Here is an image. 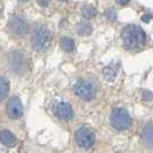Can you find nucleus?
Instances as JSON below:
<instances>
[{
	"mask_svg": "<svg viewBox=\"0 0 153 153\" xmlns=\"http://www.w3.org/2000/svg\"><path fill=\"white\" fill-rule=\"evenodd\" d=\"M142 142L147 149L153 150V124H149L142 131Z\"/></svg>",
	"mask_w": 153,
	"mask_h": 153,
	"instance_id": "obj_10",
	"label": "nucleus"
},
{
	"mask_svg": "<svg viewBox=\"0 0 153 153\" xmlns=\"http://www.w3.org/2000/svg\"><path fill=\"white\" fill-rule=\"evenodd\" d=\"M150 19H151V15H144V16H142V20H143L144 22H149V21H150Z\"/></svg>",
	"mask_w": 153,
	"mask_h": 153,
	"instance_id": "obj_19",
	"label": "nucleus"
},
{
	"mask_svg": "<svg viewBox=\"0 0 153 153\" xmlns=\"http://www.w3.org/2000/svg\"><path fill=\"white\" fill-rule=\"evenodd\" d=\"M122 39L128 48H138L145 43V32L138 25H128L122 30Z\"/></svg>",
	"mask_w": 153,
	"mask_h": 153,
	"instance_id": "obj_1",
	"label": "nucleus"
},
{
	"mask_svg": "<svg viewBox=\"0 0 153 153\" xmlns=\"http://www.w3.org/2000/svg\"><path fill=\"white\" fill-rule=\"evenodd\" d=\"M143 100H145V101H152L153 100V93L150 91H144L143 92Z\"/></svg>",
	"mask_w": 153,
	"mask_h": 153,
	"instance_id": "obj_17",
	"label": "nucleus"
},
{
	"mask_svg": "<svg viewBox=\"0 0 153 153\" xmlns=\"http://www.w3.org/2000/svg\"><path fill=\"white\" fill-rule=\"evenodd\" d=\"M9 93V82L6 77L0 76V101L5 99Z\"/></svg>",
	"mask_w": 153,
	"mask_h": 153,
	"instance_id": "obj_12",
	"label": "nucleus"
},
{
	"mask_svg": "<svg viewBox=\"0 0 153 153\" xmlns=\"http://www.w3.org/2000/svg\"><path fill=\"white\" fill-rule=\"evenodd\" d=\"M39 5H43V6H48V2L46 1V2H44V1H40V2H38Z\"/></svg>",
	"mask_w": 153,
	"mask_h": 153,
	"instance_id": "obj_20",
	"label": "nucleus"
},
{
	"mask_svg": "<svg viewBox=\"0 0 153 153\" xmlns=\"http://www.w3.org/2000/svg\"><path fill=\"white\" fill-rule=\"evenodd\" d=\"M102 76L105 77L107 81H113L116 77V70L112 66H108L102 70Z\"/></svg>",
	"mask_w": 153,
	"mask_h": 153,
	"instance_id": "obj_15",
	"label": "nucleus"
},
{
	"mask_svg": "<svg viewBox=\"0 0 153 153\" xmlns=\"http://www.w3.org/2000/svg\"><path fill=\"white\" fill-rule=\"evenodd\" d=\"M8 29L13 35L19 36V37H23L28 33L29 27H28V23L23 16L15 15L10 17V20L8 22Z\"/></svg>",
	"mask_w": 153,
	"mask_h": 153,
	"instance_id": "obj_7",
	"label": "nucleus"
},
{
	"mask_svg": "<svg viewBox=\"0 0 153 153\" xmlns=\"http://www.w3.org/2000/svg\"><path fill=\"white\" fill-rule=\"evenodd\" d=\"M77 32L81 35V36H88L92 32V27L91 24L86 22H81L77 25Z\"/></svg>",
	"mask_w": 153,
	"mask_h": 153,
	"instance_id": "obj_14",
	"label": "nucleus"
},
{
	"mask_svg": "<svg viewBox=\"0 0 153 153\" xmlns=\"http://www.w3.org/2000/svg\"><path fill=\"white\" fill-rule=\"evenodd\" d=\"M82 14L86 19H92L93 16L97 14V10H96V8L92 7V6H84L83 9H82Z\"/></svg>",
	"mask_w": 153,
	"mask_h": 153,
	"instance_id": "obj_16",
	"label": "nucleus"
},
{
	"mask_svg": "<svg viewBox=\"0 0 153 153\" xmlns=\"http://www.w3.org/2000/svg\"><path fill=\"white\" fill-rule=\"evenodd\" d=\"M111 126L119 131L128 129L131 126V117L128 111L124 108H114L111 114Z\"/></svg>",
	"mask_w": 153,
	"mask_h": 153,
	"instance_id": "obj_4",
	"label": "nucleus"
},
{
	"mask_svg": "<svg viewBox=\"0 0 153 153\" xmlns=\"http://www.w3.org/2000/svg\"><path fill=\"white\" fill-rule=\"evenodd\" d=\"M7 114L10 119H20L23 115V105L20 98L13 97L7 102Z\"/></svg>",
	"mask_w": 153,
	"mask_h": 153,
	"instance_id": "obj_9",
	"label": "nucleus"
},
{
	"mask_svg": "<svg viewBox=\"0 0 153 153\" xmlns=\"http://www.w3.org/2000/svg\"><path fill=\"white\" fill-rule=\"evenodd\" d=\"M52 36L45 25H38L32 32L31 45L36 52H45L51 45Z\"/></svg>",
	"mask_w": 153,
	"mask_h": 153,
	"instance_id": "obj_2",
	"label": "nucleus"
},
{
	"mask_svg": "<svg viewBox=\"0 0 153 153\" xmlns=\"http://www.w3.org/2000/svg\"><path fill=\"white\" fill-rule=\"evenodd\" d=\"M75 139L79 147L90 149L96 143V134L88 127H81L75 132Z\"/></svg>",
	"mask_w": 153,
	"mask_h": 153,
	"instance_id": "obj_6",
	"label": "nucleus"
},
{
	"mask_svg": "<svg viewBox=\"0 0 153 153\" xmlns=\"http://www.w3.org/2000/svg\"><path fill=\"white\" fill-rule=\"evenodd\" d=\"M61 47L66 52H73L75 48V42L69 37H63L61 39Z\"/></svg>",
	"mask_w": 153,
	"mask_h": 153,
	"instance_id": "obj_13",
	"label": "nucleus"
},
{
	"mask_svg": "<svg viewBox=\"0 0 153 153\" xmlns=\"http://www.w3.org/2000/svg\"><path fill=\"white\" fill-rule=\"evenodd\" d=\"M0 142L6 145L7 147H14L17 144L16 137L8 130H2L0 131Z\"/></svg>",
	"mask_w": 153,
	"mask_h": 153,
	"instance_id": "obj_11",
	"label": "nucleus"
},
{
	"mask_svg": "<svg viewBox=\"0 0 153 153\" xmlns=\"http://www.w3.org/2000/svg\"><path fill=\"white\" fill-rule=\"evenodd\" d=\"M129 1H117V4H120V5H127Z\"/></svg>",
	"mask_w": 153,
	"mask_h": 153,
	"instance_id": "obj_21",
	"label": "nucleus"
},
{
	"mask_svg": "<svg viewBox=\"0 0 153 153\" xmlns=\"http://www.w3.org/2000/svg\"><path fill=\"white\" fill-rule=\"evenodd\" d=\"M8 66L16 75H24L29 70V61L27 54L21 51H13L8 56Z\"/></svg>",
	"mask_w": 153,
	"mask_h": 153,
	"instance_id": "obj_3",
	"label": "nucleus"
},
{
	"mask_svg": "<svg viewBox=\"0 0 153 153\" xmlns=\"http://www.w3.org/2000/svg\"><path fill=\"white\" fill-rule=\"evenodd\" d=\"M74 92L82 99L91 100L97 94V88L89 79H79L74 84Z\"/></svg>",
	"mask_w": 153,
	"mask_h": 153,
	"instance_id": "obj_5",
	"label": "nucleus"
},
{
	"mask_svg": "<svg viewBox=\"0 0 153 153\" xmlns=\"http://www.w3.org/2000/svg\"><path fill=\"white\" fill-rule=\"evenodd\" d=\"M53 112L56 117L63 121H69L74 117V109L67 101H58L53 107Z\"/></svg>",
	"mask_w": 153,
	"mask_h": 153,
	"instance_id": "obj_8",
	"label": "nucleus"
},
{
	"mask_svg": "<svg viewBox=\"0 0 153 153\" xmlns=\"http://www.w3.org/2000/svg\"><path fill=\"white\" fill-rule=\"evenodd\" d=\"M116 153H120V152H116Z\"/></svg>",
	"mask_w": 153,
	"mask_h": 153,
	"instance_id": "obj_22",
	"label": "nucleus"
},
{
	"mask_svg": "<svg viewBox=\"0 0 153 153\" xmlns=\"http://www.w3.org/2000/svg\"><path fill=\"white\" fill-rule=\"evenodd\" d=\"M105 15L107 16L109 20H115L116 19V13H115L113 9H108L107 12L105 13Z\"/></svg>",
	"mask_w": 153,
	"mask_h": 153,
	"instance_id": "obj_18",
	"label": "nucleus"
}]
</instances>
